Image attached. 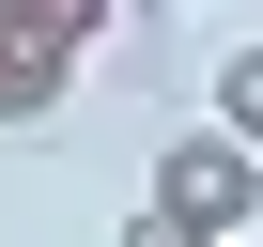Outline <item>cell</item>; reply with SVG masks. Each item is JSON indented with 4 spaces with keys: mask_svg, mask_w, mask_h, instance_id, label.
Here are the masks:
<instances>
[{
    "mask_svg": "<svg viewBox=\"0 0 263 247\" xmlns=\"http://www.w3.org/2000/svg\"><path fill=\"white\" fill-rule=\"evenodd\" d=\"M248 247H263V232H248Z\"/></svg>",
    "mask_w": 263,
    "mask_h": 247,
    "instance_id": "8992f818",
    "label": "cell"
},
{
    "mask_svg": "<svg viewBox=\"0 0 263 247\" xmlns=\"http://www.w3.org/2000/svg\"><path fill=\"white\" fill-rule=\"evenodd\" d=\"M31 16H62V31H78V47H93V16H108V0H31Z\"/></svg>",
    "mask_w": 263,
    "mask_h": 247,
    "instance_id": "5b68a950",
    "label": "cell"
},
{
    "mask_svg": "<svg viewBox=\"0 0 263 247\" xmlns=\"http://www.w3.org/2000/svg\"><path fill=\"white\" fill-rule=\"evenodd\" d=\"M108 247H201V232H186V216H171V201H140V216H124V232H108Z\"/></svg>",
    "mask_w": 263,
    "mask_h": 247,
    "instance_id": "277c9868",
    "label": "cell"
},
{
    "mask_svg": "<svg viewBox=\"0 0 263 247\" xmlns=\"http://www.w3.org/2000/svg\"><path fill=\"white\" fill-rule=\"evenodd\" d=\"M140 201H171L201 247H248V232H263V155L232 139V123H201V139H171V155H155V186H140Z\"/></svg>",
    "mask_w": 263,
    "mask_h": 247,
    "instance_id": "6da1fadb",
    "label": "cell"
},
{
    "mask_svg": "<svg viewBox=\"0 0 263 247\" xmlns=\"http://www.w3.org/2000/svg\"><path fill=\"white\" fill-rule=\"evenodd\" d=\"M217 123L263 155V47H232V62H217Z\"/></svg>",
    "mask_w": 263,
    "mask_h": 247,
    "instance_id": "3957f363",
    "label": "cell"
},
{
    "mask_svg": "<svg viewBox=\"0 0 263 247\" xmlns=\"http://www.w3.org/2000/svg\"><path fill=\"white\" fill-rule=\"evenodd\" d=\"M78 31L62 16H31V0H0V123H62V93H78Z\"/></svg>",
    "mask_w": 263,
    "mask_h": 247,
    "instance_id": "7a4b0ae2",
    "label": "cell"
}]
</instances>
